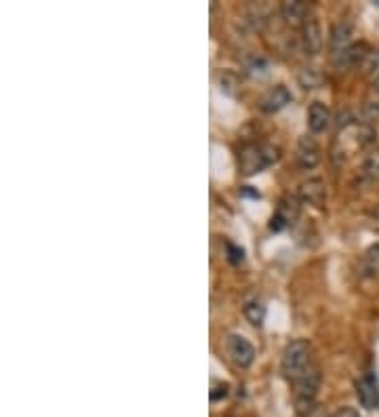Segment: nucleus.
<instances>
[{
    "label": "nucleus",
    "mask_w": 379,
    "mask_h": 417,
    "mask_svg": "<svg viewBox=\"0 0 379 417\" xmlns=\"http://www.w3.org/2000/svg\"><path fill=\"white\" fill-rule=\"evenodd\" d=\"M228 354H230L232 363L240 369L251 367L253 361H255V348L243 335H230L228 338Z\"/></svg>",
    "instance_id": "6"
},
{
    "label": "nucleus",
    "mask_w": 379,
    "mask_h": 417,
    "mask_svg": "<svg viewBox=\"0 0 379 417\" xmlns=\"http://www.w3.org/2000/svg\"><path fill=\"white\" fill-rule=\"evenodd\" d=\"M300 200L314 205V207H323L327 200V190H325V181L323 179H308L300 186Z\"/></svg>",
    "instance_id": "10"
},
{
    "label": "nucleus",
    "mask_w": 379,
    "mask_h": 417,
    "mask_svg": "<svg viewBox=\"0 0 379 417\" xmlns=\"http://www.w3.org/2000/svg\"><path fill=\"white\" fill-rule=\"evenodd\" d=\"M312 369V346L306 340L291 342L283 352V373L293 384Z\"/></svg>",
    "instance_id": "3"
},
{
    "label": "nucleus",
    "mask_w": 379,
    "mask_h": 417,
    "mask_svg": "<svg viewBox=\"0 0 379 417\" xmlns=\"http://www.w3.org/2000/svg\"><path fill=\"white\" fill-rule=\"evenodd\" d=\"M375 141V129L367 122L359 120H346L340 127V133L333 141V158L335 160H346L350 154L356 150H365Z\"/></svg>",
    "instance_id": "1"
},
{
    "label": "nucleus",
    "mask_w": 379,
    "mask_h": 417,
    "mask_svg": "<svg viewBox=\"0 0 379 417\" xmlns=\"http://www.w3.org/2000/svg\"><path fill=\"white\" fill-rule=\"evenodd\" d=\"M365 262H367V266H369L371 272H379V245L371 247V249L367 251Z\"/></svg>",
    "instance_id": "21"
},
{
    "label": "nucleus",
    "mask_w": 379,
    "mask_h": 417,
    "mask_svg": "<svg viewBox=\"0 0 379 417\" xmlns=\"http://www.w3.org/2000/svg\"><path fill=\"white\" fill-rule=\"evenodd\" d=\"M331 124V110L321 103V101H314L308 110V127L312 133H323L327 127Z\"/></svg>",
    "instance_id": "15"
},
{
    "label": "nucleus",
    "mask_w": 379,
    "mask_h": 417,
    "mask_svg": "<svg viewBox=\"0 0 379 417\" xmlns=\"http://www.w3.org/2000/svg\"><path fill=\"white\" fill-rule=\"evenodd\" d=\"M302 44L308 55H316L323 49V32L314 17H308V21L302 25Z\"/></svg>",
    "instance_id": "9"
},
{
    "label": "nucleus",
    "mask_w": 379,
    "mask_h": 417,
    "mask_svg": "<svg viewBox=\"0 0 379 417\" xmlns=\"http://www.w3.org/2000/svg\"><path fill=\"white\" fill-rule=\"evenodd\" d=\"M365 55H367V53H365V44H352L350 49H346V51L333 55V57H331V63H333V68H335L338 72H346V70H350V68H354V65H361V61H363Z\"/></svg>",
    "instance_id": "11"
},
{
    "label": "nucleus",
    "mask_w": 379,
    "mask_h": 417,
    "mask_svg": "<svg viewBox=\"0 0 379 417\" xmlns=\"http://www.w3.org/2000/svg\"><path fill=\"white\" fill-rule=\"evenodd\" d=\"M361 70L373 84H379V51H367L361 61Z\"/></svg>",
    "instance_id": "16"
},
{
    "label": "nucleus",
    "mask_w": 379,
    "mask_h": 417,
    "mask_svg": "<svg viewBox=\"0 0 379 417\" xmlns=\"http://www.w3.org/2000/svg\"><path fill=\"white\" fill-rule=\"evenodd\" d=\"M295 158H297V165L302 169H314L321 162V148H319V143L312 137H308V135L302 137L300 143H297Z\"/></svg>",
    "instance_id": "8"
},
{
    "label": "nucleus",
    "mask_w": 379,
    "mask_h": 417,
    "mask_svg": "<svg viewBox=\"0 0 379 417\" xmlns=\"http://www.w3.org/2000/svg\"><path fill=\"white\" fill-rule=\"evenodd\" d=\"M300 217V198L297 196H283L278 203V209L270 222V230L272 232H283L285 228H289L291 224H295V219Z\"/></svg>",
    "instance_id": "5"
},
{
    "label": "nucleus",
    "mask_w": 379,
    "mask_h": 417,
    "mask_svg": "<svg viewBox=\"0 0 379 417\" xmlns=\"http://www.w3.org/2000/svg\"><path fill=\"white\" fill-rule=\"evenodd\" d=\"M333 417H361V413H359L354 407H342V409L335 411V416Z\"/></svg>",
    "instance_id": "24"
},
{
    "label": "nucleus",
    "mask_w": 379,
    "mask_h": 417,
    "mask_svg": "<svg viewBox=\"0 0 379 417\" xmlns=\"http://www.w3.org/2000/svg\"><path fill=\"white\" fill-rule=\"evenodd\" d=\"M356 397L365 409H379V384L373 376H365L356 382Z\"/></svg>",
    "instance_id": "7"
},
{
    "label": "nucleus",
    "mask_w": 379,
    "mask_h": 417,
    "mask_svg": "<svg viewBox=\"0 0 379 417\" xmlns=\"http://www.w3.org/2000/svg\"><path fill=\"white\" fill-rule=\"evenodd\" d=\"M240 194H243V196H253V198H259V194H257L255 190H249V188H243V190H240Z\"/></svg>",
    "instance_id": "25"
},
{
    "label": "nucleus",
    "mask_w": 379,
    "mask_h": 417,
    "mask_svg": "<svg viewBox=\"0 0 379 417\" xmlns=\"http://www.w3.org/2000/svg\"><path fill=\"white\" fill-rule=\"evenodd\" d=\"M308 4L302 0H285L281 4V15L289 25H304L308 21Z\"/></svg>",
    "instance_id": "13"
},
{
    "label": "nucleus",
    "mask_w": 379,
    "mask_h": 417,
    "mask_svg": "<svg viewBox=\"0 0 379 417\" xmlns=\"http://www.w3.org/2000/svg\"><path fill=\"white\" fill-rule=\"evenodd\" d=\"M243 259H245V251L236 245H228V262L238 266V264H243Z\"/></svg>",
    "instance_id": "22"
},
{
    "label": "nucleus",
    "mask_w": 379,
    "mask_h": 417,
    "mask_svg": "<svg viewBox=\"0 0 379 417\" xmlns=\"http://www.w3.org/2000/svg\"><path fill=\"white\" fill-rule=\"evenodd\" d=\"M287 103H291V93H289L287 86L278 84V86L270 89V91L262 97L259 108H262L264 112H268V114H274V112L283 110Z\"/></svg>",
    "instance_id": "12"
},
{
    "label": "nucleus",
    "mask_w": 379,
    "mask_h": 417,
    "mask_svg": "<svg viewBox=\"0 0 379 417\" xmlns=\"http://www.w3.org/2000/svg\"><path fill=\"white\" fill-rule=\"evenodd\" d=\"M266 70H268V63H266L262 57L253 59V61H251V65H249V72H251L253 76H257V74H266Z\"/></svg>",
    "instance_id": "23"
},
{
    "label": "nucleus",
    "mask_w": 379,
    "mask_h": 417,
    "mask_svg": "<svg viewBox=\"0 0 379 417\" xmlns=\"http://www.w3.org/2000/svg\"><path fill=\"white\" fill-rule=\"evenodd\" d=\"M352 46V27L348 23H335L329 36V51L331 57Z\"/></svg>",
    "instance_id": "14"
},
{
    "label": "nucleus",
    "mask_w": 379,
    "mask_h": 417,
    "mask_svg": "<svg viewBox=\"0 0 379 417\" xmlns=\"http://www.w3.org/2000/svg\"><path fill=\"white\" fill-rule=\"evenodd\" d=\"M306 417H327V413H325V411H323L321 407H316V409H314V411H312L310 416H306Z\"/></svg>",
    "instance_id": "26"
},
{
    "label": "nucleus",
    "mask_w": 379,
    "mask_h": 417,
    "mask_svg": "<svg viewBox=\"0 0 379 417\" xmlns=\"http://www.w3.org/2000/svg\"><path fill=\"white\" fill-rule=\"evenodd\" d=\"M245 316L253 327H262L266 321V306L262 302H247L245 304Z\"/></svg>",
    "instance_id": "17"
},
{
    "label": "nucleus",
    "mask_w": 379,
    "mask_h": 417,
    "mask_svg": "<svg viewBox=\"0 0 379 417\" xmlns=\"http://www.w3.org/2000/svg\"><path fill=\"white\" fill-rule=\"evenodd\" d=\"M363 171H365V175H367V177H371V179H379V150L371 152V154H367L365 165H363Z\"/></svg>",
    "instance_id": "18"
},
{
    "label": "nucleus",
    "mask_w": 379,
    "mask_h": 417,
    "mask_svg": "<svg viewBox=\"0 0 379 417\" xmlns=\"http://www.w3.org/2000/svg\"><path fill=\"white\" fill-rule=\"evenodd\" d=\"M300 82H302V86L304 89H316L319 84H321V76L310 68V70H304L302 74H300Z\"/></svg>",
    "instance_id": "19"
},
{
    "label": "nucleus",
    "mask_w": 379,
    "mask_h": 417,
    "mask_svg": "<svg viewBox=\"0 0 379 417\" xmlns=\"http://www.w3.org/2000/svg\"><path fill=\"white\" fill-rule=\"evenodd\" d=\"M281 158V150L270 143H245L238 152V167L245 177L262 173Z\"/></svg>",
    "instance_id": "2"
},
{
    "label": "nucleus",
    "mask_w": 379,
    "mask_h": 417,
    "mask_svg": "<svg viewBox=\"0 0 379 417\" xmlns=\"http://www.w3.org/2000/svg\"><path fill=\"white\" fill-rule=\"evenodd\" d=\"M228 394H230V386H228L226 382H213V384H211V392H209V397H211V401H213V403H217V401L226 399Z\"/></svg>",
    "instance_id": "20"
},
{
    "label": "nucleus",
    "mask_w": 379,
    "mask_h": 417,
    "mask_svg": "<svg viewBox=\"0 0 379 417\" xmlns=\"http://www.w3.org/2000/svg\"><path fill=\"white\" fill-rule=\"evenodd\" d=\"M321 388V371L312 367L295 382V411L300 417L310 416L316 409V394Z\"/></svg>",
    "instance_id": "4"
}]
</instances>
